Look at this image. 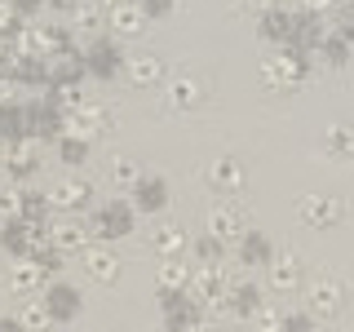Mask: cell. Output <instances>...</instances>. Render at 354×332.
I'll use <instances>...</instances> for the list:
<instances>
[{"instance_id": "1", "label": "cell", "mask_w": 354, "mask_h": 332, "mask_svg": "<svg viewBox=\"0 0 354 332\" xmlns=\"http://www.w3.org/2000/svg\"><path fill=\"white\" fill-rule=\"evenodd\" d=\"M306 80H310V62L297 44H283L279 53H270L261 62V89H270V93H292Z\"/></svg>"}, {"instance_id": "2", "label": "cell", "mask_w": 354, "mask_h": 332, "mask_svg": "<svg viewBox=\"0 0 354 332\" xmlns=\"http://www.w3.org/2000/svg\"><path fill=\"white\" fill-rule=\"evenodd\" d=\"M88 226H93V235L106 239V243L129 239L133 226H138V208H133V199H106V204H97L93 213H88Z\"/></svg>"}, {"instance_id": "3", "label": "cell", "mask_w": 354, "mask_h": 332, "mask_svg": "<svg viewBox=\"0 0 354 332\" xmlns=\"http://www.w3.org/2000/svg\"><path fill=\"white\" fill-rule=\"evenodd\" d=\"M71 27H62V22H31L27 31L18 36L22 53H31V58H53V53H66L71 49Z\"/></svg>"}, {"instance_id": "4", "label": "cell", "mask_w": 354, "mask_h": 332, "mask_svg": "<svg viewBox=\"0 0 354 332\" xmlns=\"http://www.w3.org/2000/svg\"><path fill=\"white\" fill-rule=\"evenodd\" d=\"M49 243L62 248L66 257H84V252L93 248V226H88L80 213H62V217L49 221Z\"/></svg>"}, {"instance_id": "5", "label": "cell", "mask_w": 354, "mask_h": 332, "mask_svg": "<svg viewBox=\"0 0 354 332\" xmlns=\"http://www.w3.org/2000/svg\"><path fill=\"white\" fill-rule=\"evenodd\" d=\"M350 213V204L346 199H337V195H301L297 199V221L310 230H328V226H341Z\"/></svg>"}, {"instance_id": "6", "label": "cell", "mask_w": 354, "mask_h": 332, "mask_svg": "<svg viewBox=\"0 0 354 332\" xmlns=\"http://www.w3.org/2000/svg\"><path fill=\"white\" fill-rule=\"evenodd\" d=\"M160 310H164V328L186 332L195 319H204V306L195 302L191 288H160Z\"/></svg>"}, {"instance_id": "7", "label": "cell", "mask_w": 354, "mask_h": 332, "mask_svg": "<svg viewBox=\"0 0 354 332\" xmlns=\"http://www.w3.org/2000/svg\"><path fill=\"white\" fill-rule=\"evenodd\" d=\"M22 107H27V133L36 142H53V147H58V142L66 138V111L49 107L40 93L31 98V102H22Z\"/></svg>"}, {"instance_id": "8", "label": "cell", "mask_w": 354, "mask_h": 332, "mask_svg": "<svg viewBox=\"0 0 354 332\" xmlns=\"http://www.w3.org/2000/svg\"><path fill=\"white\" fill-rule=\"evenodd\" d=\"M341 306H346V284L337 275H319V279L306 284V310L315 319H337Z\"/></svg>"}, {"instance_id": "9", "label": "cell", "mask_w": 354, "mask_h": 332, "mask_svg": "<svg viewBox=\"0 0 354 332\" xmlns=\"http://www.w3.org/2000/svg\"><path fill=\"white\" fill-rule=\"evenodd\" d=\"M44 243H49V221H36V217L5 221V248H9V257H36Z\"/></svg>"}, {"instance_id": "10", "label": "cell", "mask_w": 354, "mask_h": 332, "mask_svg": "<svg viewBox=\"0 0 354 332\" xmlns=\"http://www.w3.org/2000/svg\"><path fill=\"white\" fill-rule=\"evenodd\" d=\"M111 111L102 102H93V98H80L71 111H66V133H75V138H102V133H111Z\"/></svg>"}, {"instance_id": "11", "label": "cell", "mask_w": 354, "mask_h": 332, "mask_svg": "<svg viewBox=\"0 0 354 332\" xmlns=\"http://www.w3.org/2000/svg\"><path fill=\"white\" fill-rule=\"evenodd\" d=\"M0 160H5V177H9V182H27V177L40 173V142L36 138L5 142V147H0Z\"/></svg>"}, {"instance_id": "12", "label": "cell", "mask_w": 354, "mask_h": 332, "mask_svg": "<svg viewBox=\"0 0 354 332\" xmlns=\"http://www.w3.org/2000/svg\"><path fill=\"white\" fill-rule=\"evenodd\" d=\"M84 62H88V75H97V80H115L120 71H124V53H120V44L111 36H93L84 49Z\"/></svg>"}, {"instance_id": "13", "label": "cell", "mask_w": 354, "mask_h": 332, "mask_svg": "<svg viewBox=\"0 0 354 332\" xmlns=\"http://www.w3.org/2000/svg\"><path fill=\"white\" fill-rule=\"evenodd\" d=\"M49 199H53V213H84L93 204V186L84 177H62V182L49 186Z\"/></svg>"}, {"instance_id": "14", "label": "cell", "mask_w": 354, "mask_h": 332, "mask_svg": "<svg viewBox=\"0 0 354 332\" xmlns=\"http://www.w3.org/2000/svg\"><path fill=\"white\" fill-rule=\"evenodd\" d=\"M40 297H44V306L53 310V319H58V324H71V319L80 315V306H84L80 288L66 284V279H49V288H44Z\"/></svg>"}, {"instance_id": "15", "label": "cell", "mask_w": 354, "mask_h": 332, "mask_svg": "<svg viewBox=\"0 0 354 332\" xmlns=\"http://www.w3.org/2000/svg\"><path fill=\"white\" fill-rule=\"evenodd\" d=\"M133 208L138 213H164L169 208V182L155 173H142L138 182H133Z\"/></svg>"}, {"instance_id": "16", "label": "cell", "mask_w": 354, "mask_h": 332, "mask_svg": "<svg viewBox=\"0 0 354 332\" xmlns=\"http://www.w3.org/2000/svg\"><path fill=\"white\" fill-rule=\"evenodd\" d=\"M49 75H53V84H62V89H80V80L88 75V62H84V49H66V53H53L49 58Z\"/></svg>"}, {"instance_id": "17", "label": "cell", "mask_w": 354, "mask_h": 332, "mask_svg": "<svg viewBox=\"0 0 354 332\" xmlns=\"http://www.w3.org/2000/svg\"><path fill=\"white\" fill-rule=\"evenodd\" d=\"M292 22H297V14L292 9H283V5H274V9H266V14L257 18V40H266V44H292Z\"/></svg>"}, {"instance_id": "18", "label": "cell", "mask_w": 354, "mask_h": 332, "mask_svg": "<svg viewBox=\"0 0 354 332\" xmlns=\"http://www.w3.org/2000/svg\"><path fill=\"white\" fill-rule=\"evenodd\" d=\"M5 279H9L14 293H44V288H49V275H44V266L36 257H14Z\"/></svg>"}, {"instance_id": "19", "label": "cell", "mask_w": 354, "mask_h": 332, "mask_svg": "<svg viewBox=\"0 0 354 332\" xmlns=\"http://www.w3.org/2000/svg\"><path fill=\"white\" fill-rule=\"evenodd\" d=\"M274 288V293H297V288L306 284V270H301V257L297 252H274L270 261V279H266Z\"/></svg>"}, {"instance_id": "20", "label": "cell", "mask_w": 354, "mask_h": 332, "mask_svg": "<svg viewBox=\"0 0 354 332\" xmlns=\"http://www.w3.org/2000/svg\"><path fill=\"white\" fill-rule=\"evenodd\" d=\"M199 102H204V84H199L195 75H173V80H164V107L195 111Z\"/></svg>"}, {"instance_id": "21", "label": "cell", "mask_w": 354, "mask_h": 332, "mask_svg": "<svg viewBox=\"0 0 354 332\" xmlns=\"http://www.w3.org/2000/svg\"><path fill=\"white\" fill-rule=\"evenodd\" d=\"M243 164L235 160V155H217L213 164L204 169V182L213 186V191H243Z\"/></svg>"}, {"instance_id": "22", "label": "cell", "mask_w": 354, "mask_h": 332, "mask_svg": "<svg viewBox=\"0 0 354 332\" xmlns=\"http://www.w3.org/2000/svg\"><path fill=\"white\" fill-rule=\"evenodd\" d=\"M151 248L160 252V261H169V257H186V252H191V239H186V230L177 226V221H160V226L151 230Z\"/></svg>"}, {"instance_id": "23", "label": "cell", "mask_w": 354, "mask_h": 332, "mask_svg": "<svg viewBox=\"0 0 354 332\" xmlns=\"http://www.w3.org/2000/svg\"><path fill=\"white\" fill-rule=\"evenodd\" d=\"M106 27L115 31V36H138V31L147 27V9H142L138 0H120V5L106 9Z\"/></svg>"}, {"instance_id": "24", "label": "cell", "mask_w": 354, "mask_h": 332, "mask_svg": "<svg viewBox=\"0 0 354 332\" xmlns=\"http://www.w3.org/2000/svg\"><path fill=\"white\" fill-rule=\"evenodd\" d=\"M84 270L93 275L97 284H115L124 266H120V252H115V248H106V243H93V248L84 252Z\"/></svg>"}, {"instance_id": "25", "label": "cell", "mask_w": 354, "mask_h": 332, "mask_svg": "<svg viewBox=\"0 0 354 332\" xmlns=\"http://www.w3.org/2000/svg\"><path fill=\"white\" fill-rule=\"evenodd\" d=\"M102 22H106V5H102V0H80V5L66 14V27H71L75 36H97Z\"/></svg>"}, {"instance_id": "26", "label": "cell", "mask_w": 354, "mask_h": 332, "mask_svg": "<svg viewBox=\"0 0 354 332\" xmlns=\"http://www.w3.org/2000/svg\"><path fill=\"white\" fill-rule=\"evenodd\" d=\"M235 257L239 266H270L274 261V243L261 235V230H243L239 243H235Z\"/></svg>"}, {"instance_id": "27", "label": "cell", "mask_w": 354, "mask_h": 332, "mask_svg": "<svg viewBox=\"0 0 354 332\" xmlns=\"http://www.w3.org/2000/svg\"><path fill=\"white\" fill-rule=\"evenodd\" d=\"M243 213L235 204H221V208H213L208 213V235H217V239H226V243H239V235H243Z\"/></svg>"}, {"instance_id": "28", "label": "cell", "mask_w": 354, "mask_h": 332, "mask_svg": "<svg viewBox=\"0 0 354 332\" xmlns=\"http://www.w3.org/2000/svg\"><path fill=\"white\" fill-rule=\"evenodd\" d=\"M297 14V22H292V44L301 53H310V49H319V44H324V22H319V14H310V9H292Z\"/></svg>"}, {"instance_id": "29", "label": "cell", "mask_w": 354, "mask_h": 332, "mask_svg": "<svg viewBox=\"0 0 354 332\" xmlns=\"http://www.w3.org/2000/svg\"><path fill=\"white\" fill-rule=\"evenodd\" d=\"M124 75H129V84H138V89L160 84L164 80V62L155 58V53H133V58L124 62Z\"/></svg>"}, {"instance_id": "30", "label": "cell", "mask_w": 354, "mask_h": 332, "mask_svg": "<svg viewBox=\"0 0 354 332\" xmlns=\"http://www.w3.org/2000/svg\"><path fill=\"white\" fill-rule=\"evenodd\" d=\"M27 199H31L27 182H5V191H0V217H5V221H22V217H27Z\"/></svg>"}, {"instance_id": "31", "label": "cell", "mask_w": 354, "mask_h": 332, "mask_svg": "<svg viewBox=\"0 0 354 332\" xmlns=\"http://www.w3.org/2000/svg\"><path fill=\"white\" fill-rule=\"evenodd\" d=\"M257 306H261V288L257 284H230V315L235 319H252L257 315Z\"/></svg>"}, {"instance_id": "32", "label": "cell", "mask_w": 354, "mask_h": 332, "mask_svg": "<svg viewBox=\"0 0 354 332\" xmlns=\"http://www.w3.org/2000/svg\"><path fill=\"white\" fill-rule=\"evenodd\" d=\"M191 279H195V266L186 257L160 261V288H191Z\"/></svg>"}, {"instance_id": "33", "label": "cell", "mask_w": 354, "mask_h": 332, "mask_svg": "<svg viewBox=\"0 0 354 332\" xmlns=\"http://www.w3.org/2000/svg\"><path fill=\"white\" fill-rule=\"evenodd\" d=\"M324 151L337 155V160H354V129L350 124H332L324 133Z\"/></svg>"}, {"instance_id": "34", "label": "cell", "mask_w": 354, "mask_h": 332, "mask_svg": "<svg viewBox=\"0 0 354 332\" xmlns=\"http://www.w3.org/2000/svg\"><path fill=\"white\" fill-rule=\"evenodd\" d=\"M319 53H324V62H332V66H346L354 58V44L341 36V31H328L324 44H319Z\"/></svg>"}, {"instance_id": "35", "label": "cell", "mask_w": 354, "mask_h": 332, "mask_svg": "<svg viewBox=\"0 0 354 332\" xmlns=\"http://www.w3.org/2000/svg\"><path fill=\"white\" fill-rule=\"evenodd\" d=\"M106 177L115 186H133L142 177V164L133 160V155H111V164H106Z\"/></svg>"}, {"instance_id": "36", "label": "cell", "mask_w": 354, "mask_h": 332, "mask_svg": "<svg viewBox=\"0 0 354 332\" xmlns=\"http://www.w3.org/2000/svg\"><path fill=\"white\" fill-rule=\"evenodd\" d=\"M18 319L27 324V332H44L49 324H58V319H53V310L44 306V297H36V302H27V306L18 310Z\"/></svg>"}, {"instance_id": "37", "label": "cell", "mask_w": 354, "mask_h": 332, "mask_svg": "<svg viewBox=\"0 0 354 332\" xmlns=\"http://www.w3.org/2000/svg\"><path fill=\"white\" fill-rule=\"evenodd\" d=\"M191 257H195L199 266H221V257H226V239H217V235L195 239V243H191Z\"/></svg>"}, {"instance_id": "38", "label": "cell", "mask_w": 354, "mask_h": 332, "mask_svg": "<svg viewBox=\"0 0 354 332\" xmlns=\"http://www.w3.org/2000/svg\"><path fill=\"white\" fill-rule=\"evenodd\" d=\"M58 160L66 164V169H80V164L88 160V138H75V133H66V138L58 142Z\"/></svg>"}, {"instance_id": "39", "label": "cell", "mask_w": 354, "mask_h": 332, "mask_svg": "<svg viewBox=\"0 0 354 332\" xmlns=\"http://www.w3.org/2000/svg\"><path fill=\"white\" fill-rule=\"evenodd\" d=\"M36 261L44 266V275H49V279H62V266H66V252H62V248H53V243H44V248L36 252Z\"/></svg>"}, {"instance_id": "40", "label": "cell", "mask_w": 354, "mask_h": 332, "mask_svg": "<svg viewBox=\"0 0 354 332\" xmlns=\"http://www.w3.org/2000/svg\"><path fill=\"white\" fill-rule=\"evenodd\" d=\"M252 332H283V315L274 306H257V315H252Z\"/></svg>"}, {"instance_id": "41", "label": "cell", "mask_w": 354, "mask_h": 332, "mask_svg": "<svg viewBox=\"0 0 354 332\" xmlns=\"http://www.w3.org/2000/svg\"><path fill=\"white\" fill-rule=\"evenodd\" d=\"M319 319L310 310H297V315H283V332H315Z\"/></svg>"}, {"instance_id": "42", "label": "cell", "mask_w": 354, "mask_h": 332, "mask_svg": "<svg viewBox=\"0 0 354 332\" xmlns=\"http://www.w3.org/2000/svg\"><path fill=\"white\" fill-rule=\"evenodd\" d=\"M18 102V75H0V107Z\"/></svg>"}, {"instance_id": "43", "label": "cell", "mask_w": 354, "mask_h": 332, "mask_svg": "<svg viewBox=\"0 0 354 332\" xmlns=\"http://www.w3.org/2000/svg\"><path fill=\"white\" fill-rule=\"evenodd\" d=\"M138 5L147 9V18H164V14H173L177 0H138Z\"/></svg>"}, {"instance_id": "44", "label": "cell", "mask_w": 354, "mask_h": 332, "mask_svg": "<svg viewBox=\"0 0 354 332\" xmlns=\"http://www.w3.org/2000/svg\"><path fill=\"white\" fill-rule=\"evenodd\" d=\"M274 5H279V0H243V9H248V14H266V9H274Z\"/></svg>"}, {"instance_id": "45", "label": "cell", "mask_w": 354, "mask_h": 332, "mask_svg": "<svg viewBox=\"0 0 354 332\" xmlns=\"http://www.w3.org/2000/svg\"><path fill=\"white\" fill-rule=\"evenodd\" d=\"M337 31L346 36L350 44H354V14H341V22H337Z\"/></svg>"}, {"instance_id": "46", "label": "cell", "mask_w": 354, "mask_h": 332, "mask_svg": "<svg viewBox=\"0 0 354 332\" xmlns=\"http://www.w3.org/2000/svg\"><path fill=\"white\" fill-rule=\"evenodd\" d=\"M0 332H27V324L18 315H9V319H0Z\"/></svg>"}, {"instance_id": "47", "label": "cell", "mask_w": 354, "mask_h": 332, "mask_svg": "<svg viewBox=\"0 0 354 332\" xmlns=\"http://www.w3.org/2000/svg\"><path fill=\"white\" fill-rule=\"evenodd\" d=\"M332 5H337V0H301V9H310V14H324Z\"/></svg>"}, {"instance_id": "48", "label": "cell", "mask_w": 354, "mask_h": 332, "mask_svg": "<svg viewBox=\"0 0 354 332\" xmlns=\"http://www.w3.org/2000/svg\"><path fill=\"white\" fill-rule=\"evenodd\" d=\"M186 332H217V328H213V319H208V315H204V319H195V324H191V328H186Z\"/></svg>"}, {"instance_id": "49", "label": "cell", "mask_w": 354, "mask_h": 332, "mask_svg": "<svg viewBox=\"0 0 354 332\" xmlns=\"http://www.w3.org/2000/svg\"><path fill=\"white\" fill-rule=\"evenodd\" d=\"M49 5H53V9H58V14H71V9H75V5H80V0H49Z\"/></svg>"}, {"instance_id": "50", "label": "cell", "mask_w": 354, "mask_h": 332, "mask_svg": "<svg viewBox=\"0 0 354 332\" xmlns=\"http://www.w3.org/2000/svg\"><path fill=\"white\" fill-rule=\"evenodd\" d=\"M346 14H354V0H346Z\"/></svg>"}, {"instance_id": "51", "label": "cell", "mask_w": 354, "mask_h": 332, "mask_svg": "<svg viewBox=\"0 0 354 332\" xmlns=\"http://www.w3.org/2000/svg\"><path fill=\"white\" fill-rule=\"evenodd\" d=\"M102 5H106V9H111V5H120V0H102Z\"/></svg>"}, {"instance_id": "52", "label": "cell", "mask_w": 354, "mask_h": 332, "mask_svg": "<svg viewBox=\"0 0 354 332\" xmlns=\"http://www.w3.org/2000/svg\"><path fill=\"white\" fill-rule=\"evenodd\" d=\"M346 332H354V319H350V324H346Z\"/></svg>"}, {"instance_id": "53", "label": "cell", "mask_w": 354, "mask_h": 332, "mask_svg": "<svg viewBox=\"0 0 354 332\" xmlns=\"http://www.w3.org/2000/svg\"><path fill=\"white\" fill-rule=\"evenodd\" d=\"M160 332H169V328H160Z\"/></svg>"}, {"instance_id": "54", "label": "cell", "mask_w": 354, "mask_h": 332, "mask_svg": "<svg viewBox=\"0 0 354 332\" xmlns=\"http://www.w3.org/2000/svg\"><path fill=\"white\" fill-rule=\"evenodd\" d=\"M44 5H49V0H44Z\"/></svg>"}, {"instance_id": "55", "label": "cell", "mask_w": 354, "mask_h": 332, "mask_svg": "<svg viewBox=\"0 0 354 332\" xmlns=\"http://www.w3.org/2000/svg\"><path fill=\"white\" fill-rule=\"evenodd\" d=\"M350 62H354V58H350Z\"/></svg>"}]
</instances>
